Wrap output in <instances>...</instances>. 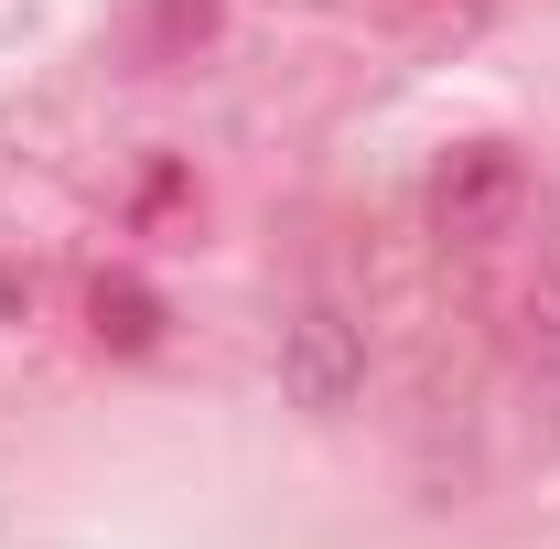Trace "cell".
I'll return each mask as SVG.
<instances>
[{
    "mask_svg": "<svg viewBox=\"0 0 560 549\" xmlns=\"http://www.w3.org/2000/svg\"><path fill=\"white\" fill-rule=\"evenodd\" d=\"M291 388H302L313 410H335V399H346V355H335V313H313V324H302V377H291Z\"/></svg>",
    "mask_w": 560,
    "mask_h": 549,
    "instance_id": "obj_1",
    "label": "cell"
}]
</instances>
